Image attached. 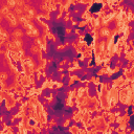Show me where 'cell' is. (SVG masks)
I'll return each mask as SVG.
<instances>
[{"instance_id": "1", "label": "cell", "mask_w": 134, "mask_h": 134, "mask_svg": "<svg viewBox=\"0 0 134 134\" xmlns=\"http://www.w3.org/2000/svg\"><path fill=\"white\" fill-rule=\"evenodd\" d=\"M100 7H102V5H100V4H94V5L91 7V12H97Z\"/></svg>"}]
</instances>
